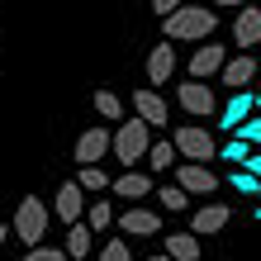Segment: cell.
<instances>
[{"mask_svg":"<svg viewBox=\"0 0 261 261\" xmlns=\"http://www.w3.org/2000/svg\"><path fill=\"white\" fill-rule=\"evenodd\" d=\"M176 152L186 162H209V157H219V143H214V133L209 128H199V124H180L176 128Z\"/></svg>","mask_w":261,"mask_h":261,"instance_id":"277c9868","label":"cell"},{"mask_svg":"<svg viewBox=\"0 0 261 261\" xmlns=\"http://www.w3.org/2000/svg\"><path fill=\"white\" fill-rule=\"evenodd\" d=\"M176 186L186 195H214L219 190V176H214L209 166H199V162H180L176 166Z\"/></svg>","mask_w":261,"mask_h":261,"instance_id":"5b68a950","label":"cell"},{"mask_svg":"<svg viewBox=\"0 0 261 261\" xmlns=\"http://www.w3.org/2000/svg\"><path fill=\"white\" fill-rule=\"evenodd\" d=\"M110 190H114L119 199H143V195H152V180H147L143 171H124V176L110 180Z\"/></svg>","mask_w":261,"mask_h":261,"instance_id":"e0dca14e","label":"cell"},{"mask_svg":"<svg viewBox=\"0 0 261 261\" xmlns=\"http://www.w3.org/2000/svg\"><path fill=\"white\" fill-rule=\"evenodd\" d=\"M147 147H152V133H147L143 119H128V124H119V128H114V147H110V152H114L124 166H128V162H143V157H147Z\"/></svg>","mask_w":261,"mask_h":261,"instance_id":"3957f363","label":"cell"},{"mask_svg":"<svg viewBox=\"0 0 261 261\" xmlns=\"http://www.w3.org/2000/svg\"><path fill=\"white\" fill-rule=\"evenodd\" d=\"M100 261H133V256H128V242H124V238H110V242L100 247Z\"/></svg>","mask_w":261,"mask_h":261,"instance_id":"484cf974","label":"cell"},{"mask_svg":"<svg viewBox=\"0 0 261 261\" xmlns=\"http://www.w3.org/2000/svg\"><path fill=\"white\" fill-rule=\"evenodd\" d=\"M86 204H90V199H86V190L76 186V180H67V186L57 190V204H53V214H57V219H62L67 228H76V223H81V214H86Z\"/></svg>","mask_w":261,"mask_h":261,"instance_id":"52a82bcc","label":"cell"},{"mask_svg":"<svg viewBox=\"0 0 261 261\" xmlns=\"http://www.w3.org/2000/svg\"><path fill=\"white\" fill-rule=\"evenodd\" d=\"M147 166H152V171L180 166V152H176V143H171V138H162V143H152V147H147Z\"/></svg>","mask_w":261,"mask_h":261,"instance_id":"ffe728a7","label":"cell"},{"mask_svg":"<svg viewBox=\"0 0 261 261\" xmlns=\"http://www.w3.org/2000/svg\"><path fill=\"white\" fill-rule=\"evenodd\" d=\"M110 147H114V133L110 128H86L81 138H76V162H81V166H95Z\"/></svg>","mask_w":261,"mask_h":261,"instance_id":"ba28073f","label":"cell"},{"mask_svg":"<svg viewBox=\"0 0 261 261\" xmlns=\"http://www.w3.org/2000/svg\"><path fill=\"white\" fill-rule=\"evenodd\" d=\"M76 186H81L86 195H95V190H105V186H110V176H105L100 166H81V171H76Z\"/></svg>","mask_w":261,"mask_h":261,"instance_id":"603a6c76","label":"cell"},{"mask_svg":"<svg viewBox=\"0 0 261 261\" xmlns=\"http://www.w3.org/2000/svg\"><path fill=\"white\" fill-rule=\"evenodd\" d=\"M166 43H209V34L219 29V14L204 5H180L171 19H162Z\"/></svg>","mask_w":261,"mask_h":261,"instance_id":"6da1fadb","label":"cell"},{"mask_svg":"<svg viewBox=\"0 0 261 261\" xmlns=\"http://www.w3.org/2000/svg\"><path fill=\"white\" fill-rule=\"evenodd\" d=\"M233 190H242V195H256V199H261V180H256L252 171H233Z\"/></svg>","mask_w":261,"mask_h":261,"instance_id":"83f0119b","label":"cell"},{"mask_svg":"<svg viewBox=\"0 0 261 261\" xmlns=\"http://www.w3.org/2000/svg\"><path fill=\"white\" fill-rule=\"evenodd\" d=\"M233 38L242 43V48H261V10H256V5L238 10V19H233Z\"/></svg>","mask_w":261,"mask_h":261,"instance_id":"2e32d148","label":"cell"},{"mask_svg":"<svg viewBox=\"0 0 261 261\" xmlns=\"http://www.w3.org/2000/svg\"><path fill=\"white\" fill-rule=\"evenodd\" d=\"M86 214H90V233H105V228H110L114 223V204H110V199H95V204H86Z\"/></svg>","mask_w":261,"mask_h":261,"instance_id":"44dd1931","label":"cell"},{"mask_svg":"<svg viewBox=\"0 0 261 261\" xmlns=\"http://www.w3.org/2000/svg\"><path fill=\"white\" fill-rule=\"evenodd\" d=\"M48 219H53V214H48L43 199H34V195L19 199V209H14V238H19L29 252L43 247V238H48Z\"/></svg>","mask_w":261,"mask_h":261,"instance_id":"7a4b0ae2","label":"cell"},{"mask_svg":"<svg viewBox=\"0 0 261 261\" xmlns=\"http://www.w3.org/2000/svg\"><path fill=\"white\" fill-rule=\"evenodd\" d=\"M180 110L195 119H209V114H219V100H214V90L204 81H186L180 86Z\"/></svg>","mask_w":261,"mask_h":261,"instance_id":"8992f818","label":"cell"},{"mask_svg":"<svg viewBox=\"0 0 261 261\" xmlns=\"http://www.w3.org/2000/svg\"><path fill=\"white\" fill-rule=\"evenodd\" d=\"M256 114H261V110H256Z\"/></svg>","mask_w":261,"mask_h":261,"instance_id":"8d00e7d4","label":"cell"},{"mask_svg":"<svg viewBox=\"0 0 261 261\" xmlns=\"http://www.w3.org/2000/svg\"><path fill=\"white\" fill-rule=\"evenodd\" d=\"M242 171H252V176L261 180V147H256V152H252V157H247V166H242Z\"/></svg>","mask_w":261,"mask_h":261,"instance_id":"4dcf8cb0","label":"cell"},{"mask_svg":"<svg viewBox=\"0 0 261 261\" xmlns=\"http://www.w3.org/2000/svg\"><path fill=\"white\" fill-rule=\"evenodd\" d=\"M219 157H223V162H238V171H242V166H247V157H252V147H247V143H242V138H238V143L219 147Z\"/></svg>","mask_w":261,"mask_h":261,"instance_id":"cb8c5ba5","label":"cell"},{"mask_svg":"<svg viewBox=\"0 0 261 261\" xmlns=\"http://www.w3.org/2000/svg\"><path fill=\"white\" fill-rule=\"evenodd\" d=\"M24 261H67V252H62V247H34Z\"/></svg>","mask_w":261,"mask_h":261,"instance_id":"f1b7e54d","label":"cell"},{"mask_svg":"<svg viewBox=\"0 0 261 261\" xmlns=\"http://www.w3.org/2000/svg\"><path fill=\"white\" fill-rule=\"evenodd\" d=\"M5 238H10V228H5V223H0V247H5Z\"/></svg>","mask_w":261,"mask_h":261,"instance_id":"d6a6232c","label":"cell"},{"mask_svg":"<svg viewBox=\"0 0 261 261\" xmlns=\"http://www.w3.org/2000/svg\"><path fill=\"white\" fill-rule=\"evenodd\" d=\"M256 114V95H252V90H242V95H233V100H228L223 105V110H219V119H223V128H242V124H247V119Z\"/></svg>","mask_w":261,"mask_h":261,"instance_id":"9a60e30c","label":"cell"},{"mask_svg":"<svg viewBox=\"0 0 261 261\" xmlns=\"http://www.w3.org/2000/svg\"><path fill=\"white\" fill-rule=\"evenodd\" d=\"M133 110H138V119H143L147 128H157V124H166V100L157 95V90H133Z\"/></svg>","mask_w":261,"mask_h":261,"instance_id":"4fadbf2b","label":"cell"},{"mask_svg":"<svg viewBox=\"0 0 261 261\" xmlns=\"http://www.w3.org/2000/svg\"><path fill=\"white\" fill-rule=\"evenodd\" d=\"M95 110H100V119L119 124V119H124V100H119L114 90H95Z\"/></svg>","mask_w":261,"mask_h":261,"instance_id":"7402d4cb","label":"cell"},{"mask_svg":"<svg viewBox=\"0 0 261 261\" xmlns=\"http://www.w3.org/2000/svg\"><path fill=\"white\" fill-rule=\"evenodd\" d=\"M162 204H166V209H171V214H180V209H186V204H190V195H186V190H180V186H162Z\"/></svg>","mask_w":261,"mask_h":261,"instance_id":"d4e9b609","label":"cell"},{"mask_svg":"<svg viewBox=\"0 0 261 261\" xmlns=\"http://www.w3.org/2000/svg\"><path fill=\"white\" fill-rule=\"evenodd\" d=\"M62 252H67V261H86V256H90V228H86V223L67 228V242H62Z\"/></svg>","mask_w":261,"mask_h":261,"instance_id":"d6986e66","label":"cell"},{"mask_svg":"<svg viewBox=\"0 0 261 261\" xmlns=\"http://www.w3.org/2000/svg\"><path fill=\"white\" fill-rule=\"evenodd\" d=\"M238 138H242V143H247V147L256 152V147H261V114H252V119H247V124H242V128H238Z\"/></svg>","mask_w":261,"mask_h":261,"instance_id":"4316f807","label":"cell"},{"mask_svg":"<svg viewBox=\"0 0 261 261\" xmlns=\"http://www.w3.org/2000/svg\"><path fill=\"white\" fill-rule=\"evenodd\" d=\"M256 223H261V209H256Z\"/></svg>","mask_w":261,"mask_h":261,"instance_id":"d590c367","label":"cell"},{"mask_svg":"<svg viewBox=\"0 0 261 261\" xmlns=\"http://www.w3.org/2000/svg\"><path fill=\"white\" fill-rule=\"evenodd\" d=\"M214 5H238V10H247V0H214Z\"/></svg>","mask_w":261,"mask_h":261,"instance_id":"1f68e13d","label":"cell"},{"mask_svg":"<svg viewBox=\"0 0 261 261\" xmlns=\"http://www.w3.org/2000/svg\"><path fill=\"white\" fill-rule=\"evenodd\" d=\"M119 228H124V238H157L162 219L152 209H124V214H119Z\"/></svg>","mask_w":261,"mask_h":261,"instance_id":"30bf717a","label":"cell"},{"mask_svg":"<svg viewBox=\"0 0 261 261\" xmlns=\"http://www.w3.org/2000/svg\"><path fill=\"white\" fill-rule=\"evenodd\" d=\"M223 67H228V57H223L219 43H199L195 57H190V81H209V76H219Z\"/></svg>","mask_w":261,"mask_h":261,"instance_id":"9c48e42d","label":"cell"},{"mask_svg":"<svg viewBox=\"0 0 261 261\" xmlns=\"http://www.w3.org/2000/svg\"><path fill=\"white\" fill-rule=\"evenodd\" d=\"M147 261H171V256H166V252H162V256H147Z\"/></svg>","mask_w":261,"mask_h":261,"instance_id":"e575fe53","label":"cell"},{"mask_svg":"<svg viewBox=\"0 0 261 261\" xmlns=\"http://www.w3.org/2000/svg\"><path fill=\"white\" fill-rule=\"evenodd\" d=\"M152 10H157V14H162V19H171V14L180 10V0H152Z\"/></svg>","mask_w":261,"mask_h":261,"instance_id":"f546056e","label":"cell"},{"mask_svg":"<svg viewBox=\"0 0 261 261\" xmlns=\"http://www.w3.org/2000/svg\"><path fill=\"white\" fill-rule=\"evenodd\" d=\"M228 219H233V209H228V204H204L190 219V233L195 238H214V233H223V228H228Z\"/></svg>","mask_w":261,"mask_h":261,"instance_id":"8fae6325","label":"cell"},{"mask_svg":"<svg viewBox=\"0 0 261 261\" xmlns=\"http://www.w3.org/2000/svg\"><path fill=\"white\" fill-rule=\"evenodd\" d=\"M166 256L171 261H199V238L195 233H166Z\"/></svg>","mask_w":261,"mask_h":261,"instance_id":"ac0fdd59","label":"cell"},{"mask_svg":"<svg viewBox=\"0 0 261 261\" xmlns=\"http://www.w3.org/2000/svg\"><path fill=\"white\" fill-rule=\"evenodd\" d=\"M252 95H256V110H261V86H256V90H252Z\"/></svg>","mask_w":261,"mask_h":261,"instance_id":"836d02e7","label":"cell"},{"mask_svg":"<svg viewBox=\"0 0 261 261\" xmlns=\"http://www.w3.org/2000/svg\"><path fill=\"white\" fill-rule=\"evenodd\" d=\"M171 76H176V48L157 43V48L147 53V81H152V86H166Z\"/></svg>","mask_w":261,"mask_h":261,"instance_id":"5bb4252c","label":"cell"},{"mask_svg":"<svg viewBox=\"0 0 261 261\" xmlns=\"http://www.w3.org/2000/svg\"><path fill=\"white\" fill-rule=\"evenodd\" d=\"M219 76H223V86H233V95H242V90L252 86V76H256V57H247V53L228 57V67Z\"/></svg>","mask_w":261,"mask_h":261,"instance_id":"7c38bea8","label":"cell"}]
</instances>
